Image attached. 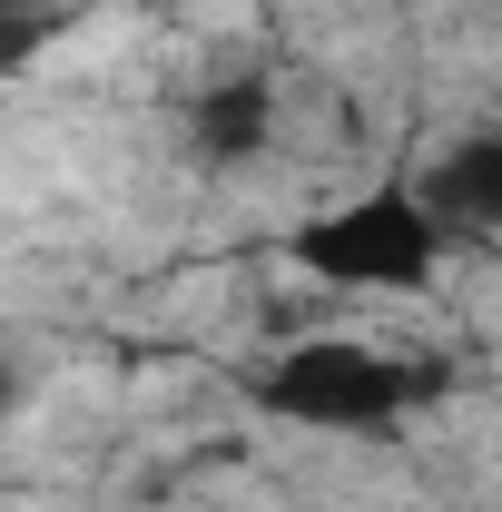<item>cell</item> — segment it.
I'll use <instances>...</instances> for the list:
<instances>
[{
	"label": "cell",
	"mask_w": 502,
	"mask_h": 512,
	"mask_svg": "<svg viewBox=\"0 0 502 512\" xmlns=\"http://www.w3.org/2000/svg\"><path fill=\"white\" fill-rule=\"evenodd\" d=\"M296 276L335 286V296H434L453 266V227L424 197V178H365V188L315 197L286 227Z\"/></svg>",
	"instance_id": "cell-1"
},
{
	"label": "cell",
	"mask_w": 502,
	"mask_h": 512,
	"mask_svg": "<svg viewBox=\"0 0 502 512\" xmlns=\"http://www.w3.org/2000/svg\"><path fill=\"white\" fill-rule=\"evenodd\" d=\"M424 365L394 355L375 335H296L276 365H266V404L306 434H394L414 404H424Z\"/></svg>",
	"instance_id": "cell-2"
},
{
	"label": "cell",
	"mask_w": 502,
	"mask_h": 512,
	"mask_svg": "<svg viewBox=\"0 0 502 512\" xmlns=\"http://www.w3.org/2000/svg\"><path fill=\"white\" fill-rule=\"evenodd\" d=\"M188 138H197V158L247 168V158H266V148H276V99H266L256 79H217V89H197Z\"/></svg>",
	"instance_id": "cell-3"
},
{
	"label": "cell",
	"mask_w": 502,
	"mask_h": 512,
	"mask_svg": "<svg viewBox=\"0 0 502 512\" xmlns=\"http://www.w3.org/2000/svg\"><path fill=\"white\" fill-rule=\"evenodd\" d=\"M424 197L443 207V227L453 237H493L502 227V128H483V138H463V148H443L434 178H424Z\"/></svg>",
	"instance_id": "cell-4"
}]
</instances>
